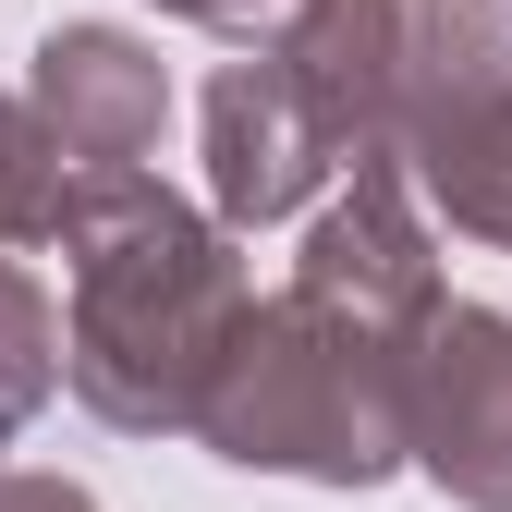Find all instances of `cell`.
Instances as JSON below:
<instances>
[{
	"label": "cell",
	"instance_id": "6da1fadb",
	"mask_svg": "<svg viewBox=\"0 0 512 512\" xmlns=\"http://www.w3.org/2000/svg\"><path fill=\"white\" fill-rule=\"evenodd\" d=\"M49 244L74 256V330H61V378L110 427H196L208 378L244 330V269L220 220H196L147 171H74L61 183Z\"/></svg>",
	"mask_w": 512,
	"mask_h": 512
},
{
	"label": "cell",
	"instance_id": "7a4b0ae2",
	"mask_svg": "<svg viewBox=\"0 0 512 512\" xmlns=\"http://www.w3.org/2000/svg\"><path fill=\"white\" fill-rule=\"evenodd\" d=\"M403 354L330 305H244V330L196 403V439L256 476H317V488H378L403 464Z\"/></svg>",
	"mask_w": 512,
	"mask_h": 512
},
{
	"label": "cell",
	"instance_id": "3957f363",
	"mask_svg": "<svg viewBox=\"0 0 512 512\" xmlns=\"http://www.w3.org/2000/svg\"><path fill=\"white\" fill-rule=\"evenodd\" d=\"M391 135L452 232L512 244V13L500 0H415L403 13V74H391Z\"/></svg>",
	"mask_w": 512,
	"mask_h": 512
},
{
	"label": "cell",
	"instance_id": "277c9868",
	"mask_svg": "<svg viewBox=\"0 0 512 512\" xmlns=\"http://www.w3.org/2000/svg\"><path fill=\"white\" fill-rule=\"evenodd\" d=\"M403 452L452 500L512 512V317L439 305L415 330V354H403Z\"/></svg>",
	"mask_w": 512,
	"mask_h": 512
},
{
	"label": "cell",
	"instance_id": "5b68a950",
	"mask_svg": "<svg viewBox=\"0 0 512 512\" xmlns=\"http://www.w3.org/2000/svg\"><path fill=\"white\" fill-rule=\"evenodd\" d=\"M293 293L305 305H330V317H354V330H378V342H415L439 305V256H427V232H415V196H403V171L391 159H366L330 208H317V232H305V256H293Z\"/></svg>",
	"mask_w": 512,
	"mask_h": 512
},
{
	"label": "cell",
	"instance_id": "8992f818",
	"mask_svg": "<svg viewBox=\"0 0 512 512\" xmlns=\"http://www.w3.org/2000/svg\"><path fill=\"white\" fill-rule=\"evenodd\" d=\"M342 171H354V159H342V135L317 122V98L281 74L269 49L220 61V86H208V196H220V220H232V232L293 220L317 183H342Z\"/></svg>",
	"mask_w": 512,
	"mask_h": 512
},
{
	"label": "cell",
	"instance_id": "52a82bcc",
	"mask_svg": "<svg viewBox=\"0 0 512 512\" xmlns=\"http://www.w3.org/2000/svg\"><path fill=\"white\" fill-rule=\"evenodd\" d=\"M171 122V86H159V49L122 37V25H49L37 49V135L86 171H135Z\"/></svg>",
	"mask_w": 512,
	"mask_h": 512
},
{
	"label": "cell",
	"instance_id": "ba28073f",
	"mask_svg": "<svg viewBox=\"0 0 512 512\" xmlns=\"http://www.w3.org/2000/svg\"><path fill=\"white\" fill-rule=\"evenodd\" d=\"M49 391H61V317H49V293H37L25 256H0V452L25 439V415Z\"/></svg>",
	"mask_w": 512,
	"mask_h": 512
},
{
	"label": "cell",
	"instance_id": "9c48e42d",
	"mask_svg": "<svg viewBox=\"0 0 512 512\" xmlns=\"http://www.w3.org/2000/svg\"><path fill=\"white\" fill-rule=\"evenodd\" d=\"M61 183H74V171H61V147L37 135V110L0 98V256H13V244H49Z\"/></svg>",
	"mask_w": 512,
	"mask_h": 512
},
{
	"label": "cell",
	"instance_id": "30bf717a",
	"mask_svg": "<svg viewBox=\"0 0 512 512\" xmlns=\"http://www.w3.org/2000/svg\"><path fill=\"white\" fill-rule=\"evenodd\" d=\"M0 512H98L74 476H0Z\"/></svg>",
	"mask_w": 512,
	"mask_h": 512
},
{
	"label": "cell",
	"instance_id": "8fae6325",
	"mask_svg": "<svg viewBox=\"0 0 512 512\" xmlns=\"http://www.w3.org/2000/svg\"><path fill=\"white\" fill-rule=\"evenodd\" d=\"M159 13H196V25H244V13H269V0H159Z\"/></svg>",
	"mask_w": 512,
	"mask_h": 512
}]
</instances>
